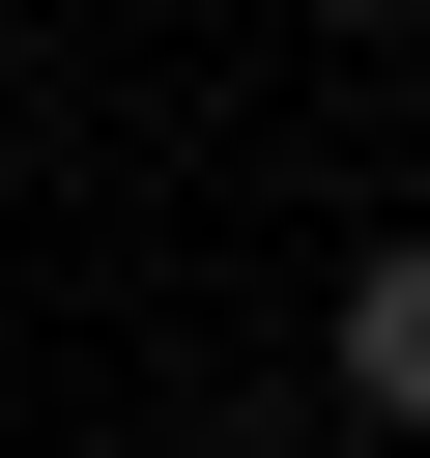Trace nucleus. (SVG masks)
I'll return each instance as SVG.
<instances>
[{"mask_svg": "<svg viewBox=\"0 0 430 458\" xmlns=\"http://www.w3.org/2000/svg\"><path fill=\"white\" fill-rule=\"evenodd\" d=\"M344 401L430 458V229H373V286H344Z\"/></svg>", "mask_w": 430, "mask_h": 458, "instance_id": "nucleus-1", "label": "nucleus"}]
</instances>
